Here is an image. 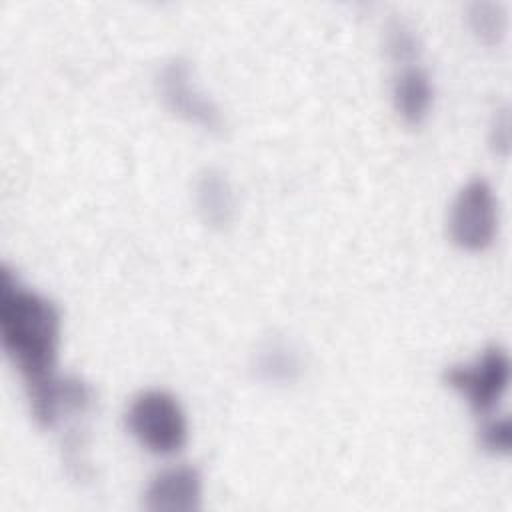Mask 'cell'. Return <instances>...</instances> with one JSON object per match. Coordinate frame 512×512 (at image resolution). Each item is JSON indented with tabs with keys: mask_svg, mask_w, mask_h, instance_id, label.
Here are the masks:
<instances>
[{
	"mask_svg": "<svg viewBox=\"0 0 512 512\" xmlns=\"http://www.w3.org/2000/svg\"><path fill=\"white\" fill-rule=\"evenodd\" d=\"M0 340L28 390L56 376L60 312L52 300L22 286L8 266L0 268Z\"/></svg>",
	"mask_w": 512,
	"mask_h": 512,
	"instance_id": "1",
	"label": "cell"
},
{
	"mask_svg": "<svg viewBox=\"0 0 512 512\" xmlns=\"http://www.w3.org/2000/svg\"><path fill=\"white\" fill-rule=\"evenodd\" d=\"M126 428L142 448L168 456L186 444L188 422L180 402L166 390L138 392L126 410Z\"/></svg>",
	"mask_w": 512,
	"mask_h": 512,
	"instance_id": "2",
	"label": "cell"
},
{
	"mask_svg": "<svg viewBox=\"0 0 512 512\" xmlns=\"http://www.w3.org/2000/svg\"><path fill=\"white\" fill-rule=\"evenodd\" d=\"M498 228V208L492 186L484 178L466 182L456 194L448 230L452 242L468 252H480L494 240Z\"/></svg>",
	"mask_w": 512,
	"mask_h": 512,
	"instance_id": "3",
	"label": "cell"
},
{
	"mask_svg": "<svg viewBox=\"0 0 512 512\" xmlns=\"http://www.w3.org/2000/svg\"><path fill=\"white\" fill-rule=\"evenodd\" d=\"M156 86L162 102L172 114L202 128L204 132H224L226 120L220 108L198 90L192 80L190 64L184 58L168 60L156 76Z\"/></svg>",
	"mask_w": 512,
	"mask_h": 512,
	"instance_id": "4",
	"label": "cell"
},
{
	"mask_svg": "<svg viewBox=\"0 0 512 512\" xmlns=\"http://www.w3.org/2000/svg\"><path fill=\"white\" fill-rule=\"evenodd\" d=\"M444 382L462 394L478 414H486L500 402L508 388V354L500 346H490L474 362L450 366L444 372Z\"/></svg>",
	"mask_w": 512,
	"mask_h": 512,
	"instance_id": "5",
	"label": "cell"
},
{
	"mask_svg": "<svg viewBox=\"0 0 512 512\" xmlns=\"http://www.w3.org/2000/svg\"><path fill=\"white\" fill-rule=\"evenodd\" d=\"M34 420L52 428L64 418L84 414L92 404L90 386L76 376H54L42 386L28 390Z\"/></svg>",
	"mask_w": 512,
	"mask_h": 512,
	"instance_id": "6",
	"label": "cell"
},
{
	"mask_svg": "<svg viewBox=\"0 0 512 512\" xmlns=\"http://www.w3.org/2000/svg\"><path fill=\"white\" fill-rule=\"evenodd\" d=\"M202 478L192 466H172L158 472L146 492L144 506L154 512H192L200 508Z\"/></svg>",
	"mask_w": 512,
	"mask_h": 512,
	"instance_id": "7",
	"label": "cell"
},
{
	"mask_svg": "<svg viewBox=\"0 0 512 512\" xmlns=\"http://www.w3.org/2000/svg\"><path fill=\"white\" fill-rule=\"evenodd\" d=\"M392 100L396 112L406 124H422L434 100V88L428 72L418 64L402 66L394 78Z\"/></svg>",
	"mask_w": 512,
	"mask_h": 512,
	"instance_id": "8",
	"label": "cell"
},
{
	"mask_svg": "<svg viewBox=\"0 0 512 512\" xmlns=\"http://www.w3.org/2000/svg\"><path fill=\"white\" fill-rule=\"evenodd\" d=\"M194 198H196L198 214L206 226L214 230H224L232 224L234 194L228 178L220 170L206 168L198 176Z\"/></svg>",
	"mask_w": 512,
	"mask_h": 512,
	"instance_id": "9",
	"label": "cell"
},
{
	"mask_svg": "<svg viewBox=\"0 0 512 512\" xmlns=\"http://www.w3.org/2000/svg\"><path fill=\"white\" fill-rule=\"evenodd\" d=\"M470 30L486 44H498L508 26V16L502 4L498 2H474L468 8Z\"/></svg>",
	"mask_w": 512,
	"mask_h": 512,
	"instance_id": "10",
	"label": "cell"
},
{
	"mask_svg": "<svg viewBox=\"0 0 512 512\" xmlns=\"http://www.w3.org/2000/svg\"><path fill=\"white\" fill-rule=\"evenodd\" d=\"M384 46L388 56L400 64V66H408V64H416L418 56H420V38L414 32V28H410L406 22L402 20H392L386 26V38H384Z\"/></svg>",
	"mask_w": 512,
	"mask_h": 512,
	"instance_id": "11",
	"label": "cell"
},
{
	"mask_svg": "<svg viewBox=\"0 0 512 512\" xmlns=\"http://www.w3.org/2000/svg\"><path fill=\"white\" fill-rule=\"evenodd\" d=\"M296 370L298 364L294 354L278 344L266 348L258 360V372L266 380H290Z\"/></svg>",
	"mask_w": 512,
	"mask_h": 512,
	"instance_id": "12",
	"label": "cell"
},
{
	"mask_svg": "<svg viewBox=\"0 0 512 512\" xmlns=\"http://www.w3.org/2000/svg\"><path fill=\"white\" fill-rule=\"evenodd\" d=\"M480 444L490 454H496V456L508 454L510 446H512V424H510V420L504 416V418L486 422L482 432H480Z\"/></svg>",
	"mask_w": 512,
	"mask_h": 512,
	"instance_id": "13",
	"label": "cell"
},
{
	"mask_svg": "<svg viewBox=\"0 0 512 512\" xmlns=\"http://www.w3.org/2000/svg\"><path fill=\"white\" fill-rule=\"evenodd\" d=\"M510 122H508V110H500L496 114L494 126H492V146L496 152L506 154L508 152V142H510V130H508Z\"/></svg>",
	"mask_w": 512,
	"mask_h": 512,
	"instance_id": "14",
	"label": "cell"
}]
</instances>
